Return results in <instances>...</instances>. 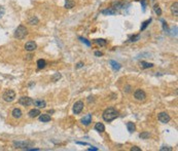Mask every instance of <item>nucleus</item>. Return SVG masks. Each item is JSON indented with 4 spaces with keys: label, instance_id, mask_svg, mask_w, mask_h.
Here are the masks:
<instances>
[{
    "label": "nucleus",
    "instance_id": "obj_10",
    "mask_svg": "<svg viewBox=\"0 0 178 151\" xmlns=\"http://www.w3.org/2000/svg\"><path fill=\"white\" fill-rule=\"evenodd\" d=\"M92 122V114H87L85 116L81 118V123L83 125H89Z\"/></svg>",
    "mask_w": 178,
    "mask_h": 151
},
{
    "label": "nucleus",
    "instance_id": "obj_8",
    "mask_svg": "<svg viewBox=\"0 0 178 151\" xmlns=\"http://www.w3.org/2000/svg\"><path fill=\"white\" fill-rule=\"evenodd\" d=\"M158 118H159V120L162 122V123H167V122H169L170 121V115L168 114V113H166V112H161L159 115H158Z\"/></svg>",
    "mask_w": 178,
    "mask_h": 151
},
{
    "label": "nucleus",
    "instance_id": "obj_23",
    "mask_svg": "<svg viewBox=\"0 0 178 151\" xmlns=\"http://www.w3.org/2000/svg\"><path fill=\"white\" fill-rule=\"evenodd\" d=\"M109 64L111 65V67L113 68L114 70H119V69H120V65H119L117 62H115V61H112V60H111V61L109 62Z\"/></svg>",
    "mask_w": 178,
    "mask_h": 151
},
{
    "label": "nucleus",
    "instance_id": "obj_20",
    "mask_svg": "<svg viewBox=\"0 0 178 151\" xmlns=\"http://www.w3.org/2000/svg\"><path fill=\"white\" fill-rule=\"evenodd\" d=\"M28 23H29L30 25H37V24L39 23V20H38V17H37L33 16V17H31L29 20H28Z\"/></svg>",
    "mask_w": 178,
    "mask_h": 151
},
{
    "label": "nucleus",
    "instance_id": "obj_34",
    "mask_svg": "<svg viewBox=\"0 0 178 151\" xmlns=\"http://www.w3.org/2000/svg\"><path fill=\"white\" fill-rule=\"evenodd\" d=\"M163 28H164V30H165L166 32H168V25H167V23H166V22H164V23H163Z\"/></svg>",
    "mask_w": 178,
    "mask_h": 151
},
{
    "label": "nucleus",
    "instance_id": "obj_25",
    "mask_svg": "<svg viewBox=\"0 0 178 151\" xmlns=\"http://www.w3.org/2000/svg\"><path fill=\"white\" fill-rule=\"evenodd\" d=\"M61 78V74L60 73H56V74H54L51 77H50V79H51V81H54V82H56V81H58L59 79Z\"/></svg>",
    "mask_w": 178,
    "mask_h": 151
},
{
    "label": "nucleus",
    "instance_id": "obj_31",
    "mask_svg": "<svg viewBox=\"0 0 178 151\" xmlns=\"http://www.w3.org/2000/svg\"><path fill=\"white\" fill-rule=\"evenodd\" d=\"M4 14H5V8L2 5H0V19L4 16Z\"/></svg>",
    "mask_w": 178,
    "mask_h": 151
},
{
    "label": "nucleus",
    "instance_id": "obj_37",
    "mask_svg": "<svg viewBox=\"0 0 178 151\" xmlns=\"http://www.w3.org/2000/svg\"><path fill=\"white\" fill-rule=\"evenodd\" d=\"M76 144H79V145H84V146L89 145V144H88V143H85V142H76Z\"/></svg>",
    "mask_w": 178,
    "mask_h": 151
},
{
    "label": "nucleus",
    "instance_id": "obj_38",
    "mask_svg": "<svg viewBox=\"0 0 178 151\" xmlns=\"http://www.w3.org/2000/svg\"><path fill=\"white\" fill-rule=\"evenodd\" d=\"M102 55H103V53H102L101 51H96V52H95V56H97V57H101Z\"/></svg>",
    "mask_w": 178,
    "mask_h": 151
},
{
    "label": "nucleus",
    "instance_id": "obj_19",
    "mask_svg": "<svg viewBox=\"0 0 178 151\" xmlns=\"http://www.w3.org/2000/svg\"><path fill=\"white\" fill-rule=\"evenodd\" d=\"M127 129L130 133H134L136 131V125L134 122H127Z\"/></svg>",
    "mask_w": 178,
    "mask_h": 151
},
{
    "label": "nucleus",
    "instance_id": "obj_30",
    "mask_svg": "<svg viewBox=\"0 0 178 151\" xmlns=\"http://www.w3.org/2000/svg\"><path fill=\"white\" fill-rule=\"evenodd\" d=\"M139 138L140 139H148L149 138V133H147V132H143V133H141V134L139 135Z\"/></svg>",
    "mask_w": 178,
    "mask_h": 151
},
{
    "label": "nucleus",
    "instance_id": "obj_17",
    "mask_svg": "<svg viewBox=\"0 0 178 151\" xmlns=\"http://www.w3.org/2000/svg\"><path fill=\"white\" fill-rule=\"evenodd\" d=\"M74 5H75V1L74 0H66L65 1V7L68 8V9L74 7Z\"/></svg>",
    "mask_w": 178,
    "mask_h": 151
},
{
    "label": "nucleus",
    "instance_id": "obj_4",
    "mask_svg": "<svg viewBox=\"0 0 178 151\" xmlns=\"http://www.w3.org/2000/svg\"><path fill=\"white\" fill-rule=\"evenodd\" d=\"M34 145L33 142L29 141H19V142H14V146L15 148H20V149H27L28 147Z\"/></svg>",
    "mask_w": 178,
    "mask_h": 151
},
{
    "label": "nucleus",
    "instance_id": "obj_18",
    "mask_svg": "<svg viewBox=\"0 0 178 151\" xmlns=\"http://www.w3.org/2000/svg\"><path fill=\"white\" fill-rule=\"evenodd\" d=\"M39 120L42 121V122H49V120H50V116H49V114H41V113H40Z\"/></svg>",
    "mask_w": 178,
    "mask_h": 151
},
{
    "label": "nucleus",
    "instance_id": "obj_28",
    "mask_svg": "<svg viewBox=\"0 0 178 151\" xmlns=\"http://www.w3.org/2000/svg\"><path fill=\"white\" fill-rule=\"evenodd\" d=\"M141 66H142V68L146 69V68L153 67V64H151V63H147V62H141Z\"/></svg>",
    "mask_w": 178,
    "mask_h": 151
},
{
    "label": "nucleus",
    "instance_id": "obj_6",
    "mask_svg": "<svg viewBox=\"0 0 178 151\" xmlns=\"http://www.w3.org/2000/svg\"><path fill=\"white\" fill-rule=\"evenodd\" d=\"M83 106H84V104H83L82 101L75 102L74 105H73V113H74V114H79L81 111H82V109H83Z\"/></svg>",
    "mask_w": 178,
    "mask_h": 151
},
{
    "label": "nucleus",
    "instance_id": "obj_3",
    "mask_svg": "<svg viewBox=\"0 0 178 151\" xmlns=\"http://www.w3.org/2000/svg\"><path fill=\"white\" fill-rule=\"evenodd\" d=\"M2 98H3V100L5 101V102H13V101L16 99V93H15V90H13V89H7V90H5L4 93H3V95H2Z\"/></svg>",
    "mask_w": 178,
    "mask_h": 151
},
{
    "label": "nucleus",
    "instance_id": "obj_29",
    "mask_svg": "<svg viewBox=\"0 0 178 151\" xmlns=\"http://www.w3.org/2000/svg\"><path fill=\"white\" fill-rule=\"evenodd\" d=\"M153 9H154V11H156V14H157L158 16H161V15H162V10H161L159 4H156L154 7H153Z\"/></svg>",
    "mask_w": 178,
    "mask_h": 151
},
{
    "label": "nucleus",
    "instance_id": "obj_33",
    "mask_svg": "<svg viewBox=\"0 0 178 151\" xmlns=\"http://www.w3.org/2000/svg\"><path fill=\"white\" fill-rule=\"evenodd\" d=\"M160 150H161V151H165V150L171 151V150H172V148H171V147H165V146H164V147H162V148H161Z\"/></svg>",
    "mask_w": 178,
    "mask_h": 151
},
{
    "label": "nucleus",
    "instance_id": "obj_2",
    "mask_svg": "<svg viewBox=\"0 0 178 151\" xmlns=\"http://www.w3.org/2000/svg\"><path fill=\"white\" fill-rule=\"evenodd\" d=\"M28 34V31H27V28L23 25H20L15 31V37L18 38V39H24Z\"/></svg>",
    "mask_w": 178,
    "mask_h": 151
},
{
    "label": "nucleus",
    "instance_id": "obj_35",
    "mask_svg": "<svg viewBox=\"0 0 178 151\" xmlns=\"http://www.w3.org/2000/svg\"><path fill=\"white\" fill-rule=\"evenodd\" d=\"M125 92H126V93H130V92H131V86H130V85H127V86L125 87Z\"/></svg>",
    "mask_w": 178,
    "mask_h": 151
},
{
    "label": "nucleus",
    "instance_id": "obj_13",
    "mask_svg": "<svg viewBox=\"0 0 178 151\" xmlns=\"http://www.w3.org/2000/svg\"><path fill=\"white\" fill-rule=\"evenodd\" d=\"M171 13L173 16L177 17L178 16V3L177 2H174L172 5H171Z\"/></svg>",
    "mask_w": 178,
    "mask_h": 151
},
{
    "label": "nucleus",
    "instance_id": "obj_16",
    "mask_svg": "<svg viewBox=\"0 0 178 151\" xmlns=\"http://www.w3.org/2000/svg\"><path fill=\"white\" fill-rule=\"evenodd\" d=\"M95 130L97 131L98 133H103L105 131V126H104V124L102 122H98L95 125Z\"/></svg>",
    "mask_w": 178,
    "mask_h": 151
},
{
    "label": "nucleus",
    "instance_id": "obj_27",
    "mask_svg": "<svg viewBox=\"0 0 178 151\" xmlns=\"http://www.w3.org/2000/svg\"><path fill=\"white\" fill-rule=\"evenodd\" d=\"M150 22H151V19H149V20H147V21H145V22H143V24H142V26H141V31L145 30L146 27L150 24Z\"/></svg>",
    "mask_w": 178,
    "mask_h": 151
},
{
    "label": "nucleus",
    "instance_id": "obj_24",
    "mask_svg": "<svg viewBox=\"0 0 178 151\" xmlns=\"http://www.w3.org/2000/svg\"><path fill=\"white\" fill-rule=\"evenodd\" d=\"M95 42L97 43L98 45H100V46H105V45H106V43H107L105 39H96V40H95Z\"/></svg>",
    "mask_w": 178,
    "mask_h": 151
},
{
    "label": "nucleus",
    "instance_id": "obj_22",
    "mask_svg": "<svg viewBox=\"0 0 178 151\" xmlns=\"http://www.w3.org/2000/svg\"><path fill=\"white\" fill-rule=\"evenodd\" d=\"M113 8L114 9H118V8H124L125 7V4L124 2H120V1H117V2H113Z\"/></svg>",
    "mask_w": 178,
    "mask_h": 151
},
{
    "label": "nucleus",
    "instance_id": "obj_26",
    "mask_svg": "<svg viewBox=\"0 0 178 151\" xmlns=\"http://www.w3.org/2000/svg\"><path fill=\"white\" fill-rule=\"evenodd\" d=\"M139 39H140V35H139V34H138V35H132L129 38V40L131 42H136V41H138Z\"/></svg>",
    "mask_w": 178,
    "mask_h": 151
},
{
    "label": "nucleus",
    "instance_id": "obj_39",
    "mask_svg": "<svg viewBox=\"0 0 178 151\" xmlns=\"http://www.w3.org/2000/svg\"><path fill=\"white\" fill-rule=\"evenodd\" d=\"M89 150L90 151H97L98 150V148H96V147H91V148H89Z\"/></svg>",
    "mask_w": 178,
    "mask_h": 151
},
{
    "label": "nucleus",
    "instance_id": "obj_5",
    "mask_svg": "<svg viewBox=\"0 0 178 151\" xmlns=\"http://www.w3.org/2000/svg\"><path fill=\"white\" fill-rule=\"evenodd\" d=\"M134 98H135V100L139 101V102H143V101H145V99H146L145 92H144L143 89H141V88L136 89V90H135V93H134Z\"/></svg>",
    "mask_w": 178,
    "mask_h": 151
},
{
    "label": "nucleus",
    "instance_id": "obj_7",
    "mask_svg": "<svg viewBox=\"0 0 178 151\" xmlns=\"http://www.w3.org/2000/svg\"><path fill=\"white\" fill-rule=\"evenodd\" d=\"M19 103H20L22 106L27 107V106H30L31 104H33V100L31 98H29V97H22V98H20Z\"/></svg>",
    "mask_w": 178,
    "mask_h": 151
},
{
    "label": "nucleus",
    "instance_id": "obj_21",
    "mask_svg": "<svg viewBox=\"0 0 178 151\" xmlns=\"http://www.w3.org/2000/svg\"><path fill=\"white\" fill-rule=\"evenodd\" d=\"M45 66H47V62H45V60L40 59V60H38V61H37V67H38V69H43Z\"/></svg>",
    "mask_w": 178,
    "mask_h": 151
},
{
    "label": "nucleus",
    "instance_id": "obj_11",
    "mask_svg": "<svg viewBox=\"0 0 178 151\" xmlns=\"http://www.w3.org/2000/svg\"><path fill=\"white\" fill-rule=\"evenodd\" d=\"M33 104H34L36 107H38V108H44V107L47 106L45 101L43 100H35L33 101Z\"/></svg>",
    "mask_w": 178,
    "mask_h": 151
},
{
    "label": "nucleus",
    "instance_id": "obj_14",
    "mask_svg": "<svg viewBox=\"0 0 178 151\" xmlns=\"http://www.w3.org/2000/svg\"><path fill=\"white\" fill-rule=\"evenodd\" d=\"M102 14H103V15H108V16H113V15L116 14V9H114L113 7L107 8V9L102 10Z\"/></svg>",
    "mask_w": 178,
    "mask_h": 151
},
{
    "label": "nucleus",
    "instance_id": "obj_1",
    "mask_svg": "<svg viewBox=\"0 0 178 151\" xmlns=\"http://www.w3.org/2000/svg\"><path fill=\"white\" fill-rule=\"evenodd\" d=\"M102 116H103V119H104L105 121L110 122V121L114 120L115 118L118 116V111H117L115 108H113V107H109V108H107V109L104 110Z\"/></svg>",
    "mask_w": 178,
    "mask_h": 151
},
{
    "label": "nucleus",
    "instance_id": "obj_15",
    "mask_svg": "<svg viewBox=\"0 0 178 151\" xmlns=\"http://www.w3.org/2000/svg\"><path fill=\"white\" fill-rule=\"evenodd\" d=\"M39 115H40L39 109H32V110L29 111V116L31 118H35L37 117V116H39Z\"/></svg>",
    "mask_w": 178,
    "mask_h": 151
},
{
    "label": "nucleus",
    "instance_id": "obj_36",
    "mask_svg": "<svg viewBox=\"0 0 178 151\" xmlns=\"http://www.w3.org/2000/svg\"><path fill=\"white\" fill-rule=\"evenodd\" d=\"M140 150H141V149L138 148V147H136V146H134V147L131 148V151H140Z\"/></svg>",
    "mask_w": 178,
    "mask_h": 151
},
{
    "label": "nucleus",
    "instance_id": "obj_12",
    "mask_svg": "<svg viewBox=\"0 0 178 151\" xmlns=\"http://www.w3.org/2000/svg\"><path fill=\"white\" fill-rule=\"evenodd\" d=\"M12 114H13V116H14L15 118H16V119L21 118V117H22V115H23V113H22L21 109H19V108H15V109L13 110Z\"/></svg>",
    "mask_w": 178,
    "mask_h": 151
},
{
    "label": "nucleus",
    "instance_id": "obj_32",
    "mask_svg": "<svg viewBox=\"0 0 178 151\" xmlns=\"http://www.w3.org/2000/svg\"><path fill=\"white\" fill-rule=\"evenodd\" d=\"M79 39H81V40L82 41V42H83V43H85V44H87L88 46H90V45H91V42H90V41H88V40H87L85 38H83V37H79Z\"/></svg>",
    "mask_w": 178,
    "mask_h": 151
},
{
    "label": "nucleus",
    "instance_id": "obj_40",
    "mask_svg": "<svg viewBox=\"0 0 178 151\" xmlns=\"http://www.w3.org/2000/svg\"><path fill=\"white\" fill-rule=\"evenodd\" d=\"M82 66H83V64H82V63H78V64H77V68H81Z\"/></svg>",
    "mask_w": 178,
    "mask_h": 151
},
{
    "label": "nucleus",
    "instance_id": "obj_9",
    "mask_svg": "<svg viewBox=\"0 0 178 151\" xmlns=\"http://www.w3.org/2000/svg\"><path fill=\"white\" fill-rule=\"evenodd\" d=\"M36 47H37V45H36V43L34 41H28L25 44V50L27 51H33V50H36Z\"/></svg>",
    "mask_w": 178,
    "mask_h": 151
}]
</instances>
